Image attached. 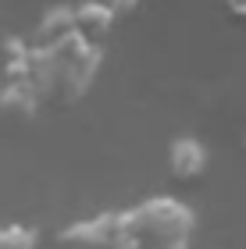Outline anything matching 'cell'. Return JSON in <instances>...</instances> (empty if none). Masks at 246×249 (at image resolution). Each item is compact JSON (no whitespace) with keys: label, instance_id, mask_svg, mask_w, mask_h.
<instances>
[{"label":"cell","instance_id":"cell-3","mask_svg":"<svg viewBox=\"0 0 246 249\" xmlns=\"http://www.w3.org/2000/svg\"><path fill=\"white\" fill-rule=\"evenodd\" d=\"M61 249H125L121 239V210H100L93 217L72 221L57 231Z\"/></svg>","mask_w":246,"mask_h":249},{"label":"cell","instance_id":"cell-4","mask_svg":"<svg viewBox=\"0 0 246 249\" xmlns=\"http://www.w3.org/2000/svg\"><path fill=\"white\" fill-rule=\"evenodd\" d=\"M207 146L196 139V135H175L164 150V164L168 175L178 178V182H196L200 175L207 171Z\"/></svg>","mask_w":246,"mask_h":249},{"label":"cell","instance_id":"cell-2","mask_svg":"<svg viewBox=\"0 0 246 249\" xmlns=\"http://www.w3.org/2000/svg\"><path fill=\"white\" fill-rule=\"evenodd\" d=\"M196 213L178 196H147L121 210L125 249H193Z\"/></svg>","mask_w":246,"mask_h":249},{"label":"cell","instance_id":"cell-7","mask_svg":"<svg viewBox=\"0 0 246 249\" xmlns=\"http://www.w3.org/2000/svg\"><path fill=\"white\" fill-rule=\"evenodd\" d=\"M143 4H147V0H107V7H111V15H114V18H129V15H136Z\"/></svg>","mask_w":246,"mask_h":249},{"label":"cell","instance_id":"cell-8","mask_svg":"<svg viewBox=\"0 0 246 249\" xmlns=\"http://www.w3.org/2000/svg\"><path fill=\"white\" fill-rule=\"evenodd\" d=\"M221 4H225L228 18H232V21H239V25L246 29V0H221Z\"/></svg>","mask_w":246,"mask_h":249},{"label":"cell","instance_id":"cell-1","mask_svg":"<svg viewBox=\"0 0 246 249\" xmlns=\"http://www.w3.org/2000/svg\"><path fill=\"white\" fill-rule=\"evenodd\" d=\"M104 64V43L86 36H64L54 43H32V86L43 107H72L93 89Z\"/></svg>","mask_w":246,"mask_h":249},{"label":"cell","instance_id":"cell-5","mask_svg":"<svg viewBox=\"0 0 246 249\" xmlns=\"http://www.w3.org/2000/svg\"><path fill=\"white\" fill-rule=\"evenodd\" d=\"M43 110V100L32 82L21 78H0V114L11 121H32Z\"/></svg>","mask_w":246,"mask_h":249},{"label":"cell","instance_id":"cell-6","mask_svg":"<svg viewBox=\"0 0 246 249\" xmlns=\"http://www.w3.org/2000/svg\"><path fill=\"white\" fill-rule=\"evenodd\" d=\"M0 249H39V231L32 224L7 221L0 224Z\"/></svg>","mask_w":246,"mask_h":249}]
</instances>
